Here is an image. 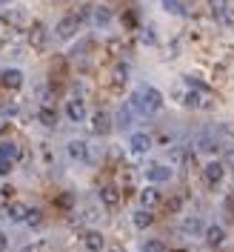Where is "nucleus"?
Segmentation results:
<instances>
[{
  "label": "nucleus",
  "mask_w": 234,
  "mask_h": 252,
  "mask_svg": "<svg viewBox=\"0 0 234 252\" xmlns=\"http://www.w3.org/2000/svg\"><path fill=\"white\" fill-rule=\"evenodd\" d=\"M131 106L140 112H157L163 106V94L155 86H143V89H137V92L131 94Z\"/></svg>",
  "instance_id": "obj_1"
},
{
  "label": "nucleus",
  "mask_w": 234,
  "mask_h": 252,
  "mask_svg": "<svg viewBox=\"0 0 234 252\" xmlns=\"http://www.w3.org/2000/svg\"><path fill=\"white\" fill-rule=\"evenodd\" d=\"M78 29H80V20H78V15H66L57 23V29H54V34L60 37V40H72L75 34H78Z\"/></svg>",
  "instance_id": "obj_2"
},
{
  "label": "nucleus",
  "mask_w": 234,
  "mask_h": 252,
  "mask_svg": "<svg viewBox=\"0 0 234 252\" xmlns=\"http://www.w3.org/2000/svg\"><path fill=\"white\" fill-rule=\"evenodd\" d=\"M69 158L72 160H78V163H89V158H92V152H89V143L80 141V138H75V141H69Z\"/></svg>",
  "instance_id": "obj_3"
},
{
  "label": "nucleus",
  "mask_w": 234,
  "mask_h": 252,
  "mask_svg": "<svg viewBox=\"0 0 234 252\" xmlns=\"http://www.w3.org/2000/svg\"><path fill=\"white\" fill-rule=\"evenodd\" d=\"M46 40H49L46 23L34 20V23H31V29H29V46H31V49H40V46H46Z\"/></svg>",
  "instance_id": "obj_4"
},
{
  "label": "nucleus",
  "mask_w": 234,
  "mask_h": 252,
  "mask_svg": "<svg viewBox=\"0 0 234 252\" xmlns=\"http://www.w3.org/2000/svg\"><path fill=\"white\" fill-rule=\"evenodd\" d=\"M83 247L89 252H103L106 250V238H103L100 229H86L83 232Z\"/></svg>",
  "instance_id": "obj_5"
},
{
  "label": "nucleus",
  "mask_w": 234,
  "mask_h": 252,
  "mask_svg": "<svg viewBox=\"0 0 234 252\" xmlns=\"http://www.w3.org/2000/svg\"><path fill=\"white\" fill-rule=\"evenodd\" d=\"M100 204L106 206V209H117L120 206V189L114 187V184L100 187Z\"/></svg>",
  "instance_id": "obj_6"
},
{
  "label": "nucleus",
  "mask_w": 234,
  "mask_h": 252,
  "mask_svg": "<svg viewBox=\"0 0 234 252\" xmlns=\"http://www.w3.org/2000/svg\"><path fill=\"white\" fill-rule=\"evenodd\" d=\"M206 244L211 247V250H220L223 244H226V229L220 226V223H211V226H206Z\"/></svg>",
  "instance_id": "obj_7"
},
{
  "label": "nucleus",
  "mask_w": 234,
  "mask_h": 252,
  "mask_svg": "<svg viewBox=\"0 0 234 252\" xmlns=\"http://www.w3.org/2000/svg\"><path fill=\"white\" fill-rule=\"evenodd\" d=\"M0 83H3L6 89L17 92V89L23 86V72H20V69H3V72H0Z\"/></svg>",
  "instance_id": "obj_8"
},
{
  "label": "nucleus",
  "mask_w": 234,
  "mask_h": 252,
  "mask_svg": "<svg viewBox=\"0 0 234 252\" xmlns=\"http://www.w3.org/2000/svg\"><path fill=\"white\" fill-rule=\"evenodd\" d=\"M66 118L75 121V124H83V121H86V103H83L80 97H72V100L66 103Z\"/></svg>",
  "instance_id": "obj_9"
},
{
  "label": "nucleus",
  "mask_w": 234,
  "mask_h": 252,
  "mask_svg": "<svg viewBox=\"0 0 234 252\" xmlns=\"http://www.w3.org/2000/svg\"><path fill=\"white\" fill-rule=\"evenodd\" d=\"M223 175H226V163H223V160H208V163H206V181H208L211 187H220Z\"/></svg>",
  "instance_id": "obj_10"
},
{
  "label": "nucleus",
  "mask_w": 234,
  "mask_h": 252,
  "mask_svg": "<svg viewBox=\"0 0 234 252\" xmlns=\"http://www.w3.org/2000/svg\"><path fill=\"white\" fill-rule=\"evenodd\" d=\"M146 178H149V184H166V181L172 178V169H169L166 163H152V166L146 169Z\"/></svg>",
  "instance_id": "obj_11"
},
{
  "label": "nucleus",
  "mask_w": 234,
  "mask_h": 252,
  "mask_svg": "<svg viewBox=\"0 0 234 252\" xmlns=\"http://www.w3.org/2000/svg\"><path fill=\"white\" fill-rule=\"evenodd\" d=\"M92 129L97 132V135H109L111 132V115L106 109H97L92 118Z\"/></svg>",
  "instance_id": "obj_12"
},
{
  "label": "nucleus",
  "mask_w": 234,
  "mask_h": 252,
  "mask_svg": "<svg viewBox=\"0 0 234 252\" xmlns=\"http://www.w3.org/2000/svg\"><path fill=\"white\" fill-rule=\"evenodd\" d=\"M29 209L31 206L20 204V201H12V204L6 206V215H9V220H15V223H23V220L29 218Z\"/></svg>",
  "instance_id": "obj_13"
},
{
  "label": "nucleus",
  "mask_w": 234,
  "mask_h": 252,
  "mask_svg": "<svg viewBox=\"0 0 234 252\" xmlns=\"http://www.w3.org/2000/svg\"><path fill=\"white\" fill-rule=\"evenodd\" d=\"M129 146H131V152L143 155V152H149V149H152V138H149L146 132H134V135L129 138Z\"/></svg>",
  "instance_id": "obj_14"
},
{
  "label": "nucleus",
  "mask_w": 234,
  "mask_h": 252,
  "mask_svg": "<svg viewBox=\"0 0 234 252\" xmlns=\"http://www.w3.org/2000/svg\"><path fill=\"white\" fill-rule=\"evenodd\" d=\"M0 158L15 163L17 158H20V146H17L15 141H0Z\"/></svg>",
  "instance_id": "obj_15"
},
{
  "label": "nucleus",
  "mask_w": 234,
  "mask_h": 252,
  "mask_svg": "<svg viewBox=\"0 0 234 252\" xmlns=\"http://www.w3.org/2000/svg\"><path fill=\"white\" fill-rule=\"evenodd\" d=\"M37 121H40L43 126H49V129H52V126H57V109H54V106H40Z\"/></svg>",
  "instance_id": "obj_16"
},
{
  "label": "nucleus",
  "mask_w": 234,
  "mask_h": 252,
  "mask_svg": "<svg viewBox=\"0 0 234 252\" xmlns=\"http://www.w3.org/2000/svg\"><path fill=\"white\" fill-rule=\"evenodd\" d=\"M131 220H134V226H137V229H149V226H152V220H155V215H152V209H137V212L131 215Z\"/></svg>",
  "instance_id": "obj_17"
},
{
  "label": "nucleus",
  "mask_w": 234,
  "mask_h": 252,
  "mask_svg": "<svg viewBox=\"0 0 234 252\" xmlns=\"http://www.w3.org/2000/svg\"><path fill=\"white\" fill-rule=\"evenodd\" d=\"M160 201V192H157V187H146L140 192V204H143V209H152V206Z\"/></svg>",
  "instance_id": "obj_18"
},
{
  "label": "nucleus",
  "mask_w": 234,
  "mask_h": 252,
  "mask_svg": "<svg viewBox=\"0 0 234 252\" xmlns=\"http://www.w3.org/2000/svg\"><path fill=\"white\" fill-rule=\"evenodd\" d=\"M126 80H129V63H117V66L111 69V83H114V86H123Z\"/></svg>",
  "instance_id": "obj_19"
},
{
  "label": "nucleus",
  "mask_w": 234,
  "mask_h": 252,
  "mask_svg": "<svg viewBox=\"0 0 234 252\" xmlns=\"http://www.w3.org/2000/svg\"><path fill=\"white\" fill-rule=\"evenodd\" d=\"M183 232H186V235H206L203 220L200 218H188L186 223H183Z\"/></svg>",
  "instance_id": "obj_20"
},
{
  "label": "nucleus",
  "mask_w": 234,
  "mask_h": 252,
  "mask_svg": "<svg viewBox=\"0 0 234 252\" xmlns=\"http://www.w3.org/2000/svg\"><path fill=\"white\" fill-rule=\"evenodd\" d=\"M92 17H94V26H109V20H111V12L106 9V6H97Z\"/></svg>",
  "instance_id": "obj_21"
},
{
  "label": "nucleus",
  "mask_w": 234,
  "mask_h": 252,
  "mask_svg": "<svg viewBox=\"0 0 234 252\" xmlns=\"http://www.w3.org/2000/svg\"><path fill=\"white\" fill-rule=\"evenodd\" d=\"M208 9H211V15L220 20V17H223V12L229 9V0H208Z\"/></svg>",
  "instance_id": "obj_22"
},
{
  "label": "nucleus",
  "mask_w": 234,
  "mask_h": 252,
  "mask_svg": "<svg viewBox=\"0 0 234 252\" xmlns=\"http://www.w3.org/2000/svg\"><path fill=\"white\" fill-rule=\"evenodd\" d=\"M143 252H166V244H163L160 238H149V241L143 244Z\"/></svg>",
  "instance_id": "obj_23"
},
{
  "label": "nucleus",
  "mask_w": 234,
  "mask_h": 252,
  "mask_svg": "<svg viewBox=\"0 0 234 252\" xmlns=\"http://www.w3.org/2000/svg\"><path fill=\"white\" fill-rule=\"evenodd\" d=\"M57 206H60V209H75V195H72V192L57 195Z\"/></svg>",
  "instance_id": "obj_24"
},
{
  "label": "nucleus",
  "mask_w": 234,
  "mask_h": 252,
  "mask_svg": "<svg viewBox=\"0 0 234 252\" xmlns=\"http://www.w3.org/2000/svg\"><path fill=\"white\" fill-rule=\"evenodd\" d=\"M163 9L169 15H183V3L180 0H163Z\"/></svg>",
  "instance_id": "obj_25"
},
{
  "label": "nucleus",
  "mask_w": 234,
  "mask_h": 252,
  "mask_svg": "<svg viewBox=\"0 0 234 252\" xmlns=\"http://www.w3.org/2000/svg\"><path fill=\"white\" fill-rule=\"evenodd\" d=\"M26 223H29V226H34V229H37V226L43 223V212H40V209H29V218H26Z\"/></svg>",
  "instance_id": "obj_26"
},
{
  "label": "nucleus",
  "mask_w": 234,
  "mask_h": 252,
  "mask_svg": "<svg viewBox=\"0 0 234 252\" xmlns=\"http://www.w3.org/2000/svg\"><path fill=\"white\" fill-rule=\"evenodd\" d=\"M123 26L126 29H137V15L134 12H123Z\"/></svg>",
  "instance_id": "obj_27"
},
{
  "label": "nucleus",
  "mask_w": 234,
  "mask_h": 252,
  "mask_svg": "<svg viewBox=\"0 0 234 252\" xmlns=\"http://www.w3.org/2000/svg\"><path fill=\"white\" fill-rule=\"evenodd\" d=\"M166 206H169V212H180L183 198H180V195H174V198H169V201H166Z\"/></svg>",
  "instance_id": "obj_28"
},
{
  "label": "nucleus",
  "mask_w": 234,
  "mask_h": 252,
  "mask_svg": "<svg viewBox=\"0 0 234 252\" xmlns=\"http://www.w3.org/2000/svg\"><path fill=\"white\" fill-rule=\"evenodd\" d=\"M220 23H226L229 29H234V9H232V6H229V9L223 12V17H220Z\"/></svg>",
  "instance_id": "obj_29"
},
{
  "label": "nucleus",
  "mask_w": 234,
  "mask_h": 252,
  "mask_svg": "<svg viewBox=\"0 0 234 252\" xmlns=\"http://www.w3.org/2000/svg\"><path fill=\"white\" fill-rule=\"evenodd\" d=\"M186 106H200V94H197V89L186 92Z\"/></svg>",
  "instance_id": "obj_30"
},
{
  "label": "nucleus",
  "mask_w": 234,
  "mask_h": 252,
  "mask_svg": "<svg viewBox=\"0 0 234 252\" xmlns=\"http://www.w3.org/2000/svg\"><path fill=\"white\" fill-rule=\"evenodd\" d=\"M155 40H157L155 29H143V43H146V46H155Z\"/></svg>",
  "instance_id": "obj_31"
},
{
  "label": "nucleus",
  "mask_w": 234,
  "mask_h": 252,
  "mask_svg": "<svg viewBox=\"0 0 234 252\" xmlns=\"http://www.w3.org/2000/svg\"><path fill=\"white\" fill-rule=\"evenodd\" d=\"M129 124H131V109L123 106V109H120V126H129Z\"/></svg>",
  "instance_id": "obj_32"
},
{
  "label": "nucleus",
  "mask_w": 234,
  "mask_h": 252,
  "mask_svg": "<svg viewBox=\"0 0 234 252\" xmlns=\"http://www.w3.org/2000/svg\"><path fill=\"white\" fill-rule=\"evenodd\" d=\"M9 172H12V160H3L0 158V178H6Z\"/></svg>",
  "instance_id": "obj_33"
},
{
  "label": "nucleus",
  "mask_w": 234,
  "mask_h": 252,
  "mask_svg": "<svg viewBox=\"0 0 234 252\" xmlns=\"http://www.w3.org/2000/svg\"><path fill=\"white\" fill-rule=\"evenodd\" d=\"M223 163L234 169V149H226V152H223Z\"/></svg>",
  "instance_id": "obj_34"
},
{
  "label": "nucleus",
  "mask_w": 234,
  "mask_h": 252,
  "mask_svg": "<svg viewBox=\"0 0 234 252\" xmlns=\"http://www.w3.org/2000/svg\"><path fill=\"white\" fill-rule=\"evenodd\" d=\"M172 160L174 163H183V160H186V152H183V149H172Z\"/></svg>",
  "instance_id": "obj_35"
},
{
  "label": "nucleus",
  "mask_w": 234,
  "mask_h": 252,
  "mask_svg": "<svg viewBox=\"0 0 234 252\" xmlns=\"http://www.w3.org/2000/svg\"><path fill=\"white\" fill-rule=\"evenodd\" d=\"M6 247H9V238H6V232H0V252H6Z\"/></svg>",
  "instance_id": "obj_36"
},
{
  "label": "nucleus",
  "mask_w": 234,
  "mask_h": 252,
  "mask_svg": "<svg viewBox=\"0 0 234 252\" xmlns=\"http://www.w3.org/2000/svg\"><path fill=\"white\" fill-rule=\"evenodd\" d=\"M157 143H163V146H169V143H172V138H169V135H160V138H157Z\"/></svg>",
  "instance_id": "obj_37"
},
{
  "label": "nucleus",
  "mask_w": 234,
  "mask_h": 252,
  "mask_svg": "<svg viewBox=\"0 0 234 252\" xmlns=\"http://www.w3.org/2000/svg\"><path fill=\"white\" fill-rule=\"evenodd\" d=\"M109 252H126V250L120 247V244H111V247H109Z\"/></svg>",
  "instance_id": "obj_38"
},
{
  "label": "nucleus",
  "mask_w": 234,
  "mask_h": 252,
  "mask_svg": "<svg viewBox=\"0 0 234 252\" xmlns=\"http://www.w3.org/2000/svg\"><path fill=\"white\" fill-rule=\"evenodd\" d=\"M177 252H186V250H177Z\"/></svg>",
  "instance_id": "obj_39"
}]
</instances>
